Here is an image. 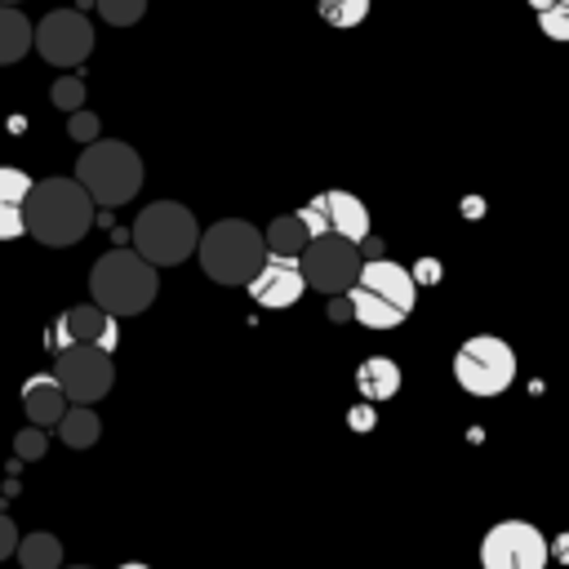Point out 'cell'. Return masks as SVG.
I'll return each mask as SVG.
<instances>
[{"mask_svg": "<svg viewBox=\"0 0 569 569\" xmlns=\"http://www.w3.org/2000/svg\"><path fill=\"white\" fill-rule=\"evenodd\" d=\"M93 196L76 182V178H40L31 182L27 191V204H22V222H27V236L36 244H49V249H67V244H80L93 227Z\"/></svg>", "mask_w": 569, "mask_h": 569, "instance_id": "1", "label": "cell"}, {"mask_svg": "<svg viewBox=\"0 0 569 569\" xmlns=\"http://www.w3.org/2000/svg\"><path fill=\"white\" fill-rule=\"evenodd\" d=\"M347 298L365 329H396L409 320V311L418 302V280L400 262L369 258V262H360V276L347 289Z\"/></svg>", "mask_w": 569, "mask_h": 569, "instance_id": "2", "label": "cell"}, {"mask_svg": "<svg viewBox=\"0 0 569 569\" xmlns=\"http://www.w3.org/2000/svg\"><path fill=\"white\" fill-rule=\"evenodd\" d=\"M89 293L111 316H138L160 293L156 262H147L138 249H107L89 271Z\"/></svg>", "mask_w": 569, "mask_h": 569, "instance_id": "3", "label": "cell"}, {"mask_svg": "<svg viewBox=\"0 0 569 569\" xmlns=\"http://www.w3.org/2000/svg\"><path fill=\"white\" fill-rule=\"evenodd\" d=\"M142 156L120 138H93L76 160V182L93 196V204H129L142 191Z\"/></svg>", "mask_w": 569, "mask_h": 569, "instance_id": "4", "label": "cell"}, {"mask_svg": "<svg viewBox=\"0 0 569 569\" xmlns=\"http://www.w3.org/2000/svg\"><path fill=\"white\" fill-rule=\"evenodd\" d=\"M196 258H200V267H204V276L213 284H249V276L267 258V240H262V231L253 222L222 218L209 231H200Z\"/></svg>", "mask_w": 569, "mask_h": 569, "instance_id": "5", "label": "cell"}, {"mask_svg": "<svg viewBox=\"0 0 569 569\" xmlns=\"http://www.w3.org/2000/svg\"><path fill=\"white\" fill-rule=\"evenodd\" d=\"M200 244V227H196V213L178 200H156L138 213L133 222V249L156 262V267H178L196 253Z\"/></svg>", "mask_w": 569, "mask_h": 569, "instance_id": "6", "label": "cell"}, {"mask_svg": "<svg viewBox=\"0 0 569 569\" xmlns=\"http://www.w3.org/2000/svg\"><path fill=\"white\" fill-rule=\"evenodd\" d=\"M453 378L467 396H502L516 382V351L493 333H476L453 351Z\"/></svg>", "mask_w": 569, "mask_h": 569, "instance_id": "7", "label": "cell"}, {"mask_svg": "<svg viewBox=\"0 0 569 569\" xmlns=\"http://www.w3.org/2000/svg\"><path fill=\"white\" fill-rule=\"evenodd\" d=\"M298 267H302V280L307 289L316 293H347L360 276V244L347 240V236H333V231H320L307 240V249L298 253Z\"/></svg>", "mask_w": 569, "mask_h": 569, "instance_id": "8", "label": "cell"}, {"mask_svg": "<svg viewBox=\"0 0 569 569\" xmlns=\"http://www.w3.org/2000/svg\"><path fill=\"white\" fill-rule=\"evenodd\" d=\"M53 378L62 382L71 405H98L116 382V365H111V351H102V347L67 342L53 356Z\"/></svg>", "mask_w": 569, "mask_h": 569, "instance_id": "9", "label": "cell"}, {"mask_svg": "<svg viewBox=\"0 0 569 569\" xmlns=\"http://www.w3.org/2000/svg\"><path fill=\"white\" fill-rule=\"evenodd\" d=\"M547 538L529 520H498L480 538V569H547Z\"/></svg>", "mask_w": 569, "mask_h": 569, "instance_id": "10", "label": "cell"}, {"mask_svg": "<svg viewBox=\"0 0 569 569\" xmlns=\"http://www.w3.org/2000/svg\"><path fill=\"white\" fill-rule=\"evenodd\" d=\"M36 53L62 71L80 67L93 53V22L80 9H49L36 22Z\"/></svg>", "mask_w": 569, "mask_h": 569, "instance_id": "11", "label": "cell"}, {"mask_svg": "<svg viewBox=\"0 0 569 569\" xmlns=\"http://www.w3.org/2000/svg\"><path fill=\"white\" fill-rule=\"evenodd\" d=\"M298 213H302V222L311 227V236L333 231V236H347V240H356V244L369 240V209H365V200H356L351 191H320V196L307 200Z\"/></svg>", "mask_w": 569, "mask_h": 569, "instance_id": "12", "label": "cell"}, {"mask_svg": "<svg viewBox=\"0 0 569 569\" xmlns=\"http://www.w3.org/2000/svg\"><path fill=\"white\" fill-rule=\"evenodd\" d=\"M249 298L258 302V307H271V311H280V307H293L302 293H307V280H302V267H298V258H284V253H267L262 258V267L249 276Z\"/></svg>", "mask_w": 569, "mask_h": 569, "instance_id": "13", "label": "cell"}, {"mask_svg": "<svg viewBox=\"0 0 569 569\" xmlns=\"http://www.w3.org/2000/svg\"><path fill=\"white\" fill-rule=\"evenodd\" d=\"M67 342H89V347H102V351H116L120 342V325L111 311H102L98 302H84V307H71L58 316L53 333H49V347L62 351Z\"/></svg>", "mask_w": 569, "mask_h": 569, "instance_id": "14", "label": "cell"}, {"mask_svg": "<svg viewBox=\"0 0 569 569\" xmlns=\"http://www.w3.org/2000/svg\"><path fill=\"white\" fill-rule=\"evenodd\" d=\"M67 391H62V382L53 378V373H31L27 382H22V409H27V418L36 422V427H58V418L67 413Z\"/></svg>", "mask_w": 569, "mask_h": 569, "instance_id": "15", "label": "cell"}, {"mask_svg": "<svg viewBox=\"0 0 569 569\" xmlns=\"http://www.w3.org/2000/svg\"><path fill=\"white\" fill-rule=\"evenodd\" d=\"M27 191H31V178L13 164H0V240L27 236V222H22Z\"/></svg>", "mask_w": 569, "mask_h": 569, "instance_id": "16", "label": "cell"}, {"mask_svg": "<svg viewBox=\"0 0 569 569\" xmlns=\"http://www.w3.org/2000/svg\"><path fill=\"white\" fill-rule=\"evenodd\" d=\"M36 44V27L18 4H0V67H13Z\"/></svg>", "mask_w": 569, "mask_h": 569, "instance_id": "17", "label": "cell"}, {"mask_svg": "<svg viewBox=\"0 0 569 569\" xmlns=\"http://www.w3.org/2000/svg\"><path fill=\"white\" fill-rule=\"evenodd\" d=\"M356 387H360L365 400H391L400 391V365L387 360V356H369L356 369Z\"/></svg>", "mask_w": 569, "mask_h": 569, "instance_id": "18", "label": "cell"}, {"mask_svg": "<svg viewBox=\"0 0 569 569\" xmlns=\"http://www.w3.org/2000/svg\"><path fill=\"white\" fill-rule=\"evenodd\" d=\"M262 240H267V253L298 258L307 249V240H311V227L302 222V213H280V218H271V227L262 231Z\"/></svg>", "mask_w": 569, "mask_h": 569, "instance_id": "19", "label": "cell"}, {"mask_svg": "<svg viewBox=\"0 0 569 569\" xmlns=\"http://www.w3.org/2000/svg\"><path fill=\"white\" fill-rule=\"evenodd\" d=\"M98 431H102V422H98L93 405H71V409L58 418V440H62L67 449H89V445L98 440Z\"/></svg>", "mask_w": 569, "mask_h": 569, "instance_id": "20", "label": "cell"}, {"mask_svg": "<svg viewBox=\"0 0 569 569\" xmlns=\"http://www.w3.org/2000/svg\"><path fill=\"white\" fill-rule=\"evenodd\" d=\"M13 556H18L22 569H62V542L53 533H44V529L22 533Z\"/></svg>", "mask_w": 569, "mask_h": 569, "instance_id": "21", "label": "cell"}, {"mask_svg": "<svg viewBox=\"0 0 569 569\" xmlns=\"http://www.w3.org/2000/svg\"><path fill=\"white\" fill-rule=\"evenodd\" d=\"M369 4H373V0H316V13H320L329 27L351 31V27H360V22L369 18Z\"/></svg>", "mask_w": 569, "mask_h": 569, "instance_id": "22", "label": "cell"}, {"mask_svg": "<svg viewBox=\"0 0 569 569\" xmlns=\"http://www.w3.org/2000/svg\"><path fill=\"white\" fill-rule=\"evenodd\" d=\"M93 4H98V18L107 27H133L147 13V0H93Z\"/></svg>", "mask_w": 569, "mask_h": 569, "instance_id": "23", "label": "cell"}, {"mask_svg": "<svg viewBox=\"0 0 569 569\" xmlns=\"http://www.w3.org/2000/svg\"><path fill=\"white\" fill-rule=\"evenodd\" d=\"M538 27L551 40H569V0H551L547 9H538Z\"/></svg>", "mask_w": 569, "mask_h": 569, "instance_id": "24", "label": "cell"}, {"mask_svg": "<svg viewBox=\"0 0 569 569\" xmlns=\"http://www.w3.org/2000/svg\"><path fill=\"white\" fill-rule=\"evenodd\" d=\"M13 453L22 458V462H36L40 453H44V431L31 422V427H22L18 436H13Z\"/></svg>", "mask_w": 569, "mask_h": 569, "instance_id": "25", "label": "cell"}, {"mask_svg": "<svg viewBox=\"0 0 569 569\" xmlns=\"http://www.w3.org/2000/svg\"><path fill=\"white\" fill-rule=\"evenodd\" d=\"M84 102V84L76 80V76H62L58 84H53V107H62V111H76Z\"/></svg>", "mask_w": 569, "mask_h": 569, "instance_id": "26", "label": "cell"}, {"mask_svg": "<svg viewBox=\"0 0 569 569\" xmlns=\"http://www.w3.org/2000/svg\"><path fill=\"white\" fill-rule=\"evenodd\" d=\"M71 138H80V142H93L98 138V116H89V111H71Z\"/></svg>", "mask_w": 569, "mask_h": 569, "instance_id": "27", "label": "cell"}, {"mask_svg": "<svg viewBox=\"0 0 569 569\" xmlns=\"http://www.w3.org/2000/svg\"><path fill=\"white\" fill-rule=\"evenodd\" d=\"M18 538H22V533H18V525L0 511V560H9V556L18 551Z\"/></svg>", "mask_w": 569, "mask_h": 569, "instance_id": "28", "label": "cell"}, {"mask_svg": "<svg viewBox=\"0 0 569 569\" xmlns=\"http://www.w3.org/2000/svg\"><path fill=\"white\" fill-rule=\"evenodd\" d=\"M120 569H151V565H138V560H129V565H120Z\"/></svg>", "mask_w": 569, "mask_h": 569, "instance_id": "29", "label": "cell"}, {"mask_svg": "<svg viewBox=\"0 0 569 569\" xmlns=\"http://www.w3.org/2000/svg\"><path fill=\"white\" fill-rule=\"evenodd\" d=\"M529 4H533V9H547V4H551V0H529Z\"/></svg>", "mask_w": 569, "mask_h": 569, "instance_id": "30", "label": "cell"}, {"mask_svg": "<svg viewBox=\"0 0 569 569\" xmlns=\"http://www.w3.org/2000/svg\"><path fill=\"white\" fill-rule=\"evenodd\" d=\"M0 4H22V0H0Z\"/></svg>", "mask_w": 569, "mask_h": 569, "instance_id": "31", "label": "cell"}, {"mask_svg": "<svg viewBox=\"0 0 569 569\" xmlns=\"http://www.w3.org/2000/svg\"><path fill=\"white\" fill-rule=\"evenodd\" d=\"M71 569H89V565H71Z\"/></svg>", "mask_w": 569, "mask_h": 569, "instance_id": "32", "label": "cell"}]
</instances>
